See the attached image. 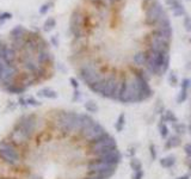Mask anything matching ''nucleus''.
Masks as SVG:
<instances>
[{"label":"nucleus","instance_id":"obj_1","mask_svg":"<svg viewBox=\"0 0 191 179\" xmlns=\"http://www.w3.org/2000/svg\"><path fill=\"white\" fill-rule=\"evenodd\" d=\"M24 155L22 151L17 148L10 140L4 139L0 141V161L8 168L16 171L23 165Z\"/></svg>","mask_w":191,"mask_h":179},{"label":"nucleus","instance_id":"obj_2","mask_svg":"<svg viewBox=\"0 0 191 179\" xmlns=\"http://www.w3.org/2000/svg\"><path fill=\"white\" fill-rule=\"evenodd\" d=\"M147 62H146V69L154 75H163L167 72L169 65H170V53H155L147 50Z\"/></svg>","mask_w":191,"mask_h":179},{"label":"nucleus","instance_id":"obj_3","mask_svg":"<svg viewBox=\"0 0 191 179\" xmlns=\"http://www.w3.org/2000/svg\"><path fill=\"white\" fill-rule=\"evenodd\" d=\"M86 148H87V151H86L87 157L90 155L91 158H98V157H100V155L110 152V151L117 149V144H116V141L114 138L109 133H106L100 139L89 143Z\"/></svg>","mask_w":191,"mask_h":179},{"label":"nucleus","instance_id":"obj_4","mask_svg":"<svg viewBox=\"0 0 191 179\" xmlns=\"http://www.w3.org/2000/svg\"><path fill=\"white\" fill-rule=\"evenodd\" d=\"M86 17L87 13L81 7L78 6L73 10L69 19V29L74 38L89 37L87 29H86Z\"/></svg>","mask_w":191,"mask_h":179},{"label":"nucleus","instance_id":"obj_5","mask_svg":"<svg viewBox=\"0 0 191 179\" xmlns=\"http://www.w3.org/2000/svg\"><path fill=\"white\" fill-rule=\"evenodd\" d=\"M38 117L35 114H28V115H23L22 117L17 119V122L15 123L13 127L20 129L22 131H24L29 138H34L38 131Z\"/></svg>","mask_w":191,"mask_h":179},{"label":"nucleus","instance_id":"obj_6","mask_svg":"<svg viewBox=\"0 0 191 179\" xmlns=\"http://www.w3.org/2000/svg\"><path fill=\"white\" fill-rule=\"evenodd\" d=\"M18 73L17 65H6L2 60H0V84L2 87L15 84L18 78Z\"/></svg>","mask_w":191,"mask_h":179},{"label":"nucleus","instance_id":"obj_7","mask_svg":"<svg viewBox=\"0 0 191 179\" xmlns=\"http://www.w3.org/2000/svg\"><path fill=\"white\" fill-rule=\"evenodd\" d=\"M166 12L164 11L163 5L158 1V0H152V2L147 6L146 8V13H145V23L148 26L154 28L158 22L160 20V18L165 15Z\"/></svg>","mask_w":191,"mask_h":179},{"label":"nucleus","instance_id":"obj_8","mask_svg":"<svg viewBox=\"0 0 191 179\" xmlns=\"http://www.w3.org/2000/svg\"><path fill=\"white\" fill-rule=\"evenodd\" d=\"M170 44H171V41L152 32L149 35V38H148V45H147V50H151V51H155V53H169L170 51Z\"/></svg>","mask_w":191,"mask_h":179},{"label":"nucleus","instance_id":"obj_9","mask_svg":"<svg viewBox=\"0 0 191 179\" xmlns=\"http://www.w3.org/2000/svg\"><path fill=\"white\" fill-rule=\"evenodd\" d=\"M7 140H10L17 148H19L20 151H24L29 147V142L31 138H29L24 131H22L20 129L13 127L12 130L8 133L7 135Z\"/></svg>","mask_w":191,"mask_h":179},{"label":"nucleus","instance_id":"obj_10","mask_svg":"<svg viewBox=\"0 0 191 179\" xmlns=\"http://www.w3.org/2000/svg\"><path fill=\"white\" fill-rule=\"evenodd\" d=\"M0 51H1V60L6 65H16L18 61V50L10 43L0 40Z\"/></svg>","mask_w":191,"mask_h":179},{"label":"nucleus","instance_id":"obj_11","mask_svg":"<svg viewBox=\"0 0 191 179\" xmlns=\"http://www.w3.org/2000/svg\"><path fill=\"white\" fill-rule=\"evenodd\" d=\"M153 32H155V34H158V35H160V36H163V37H165V38H167V40H172V26H171V22L169 19V17H167V15L165 13L160 20L158 22V24L154 26V29H153Z\"/></svg>","mask_w":191,"mask_h":179},{"label":"nucleus","instance_id":"obj_12","mask_svg":"<svg viewBox=\"0 0 191 179\" xmlns=\"http://www.w3.org/2000/svg\"><path fill=\"white\" fill-rule=\"evenodd\" d=\"M121 158H122V157H121V153H119V151H118V148H117V149L110 151V152L103 154V155H100V157H98V158H95V159L117 166V165L119 164V161H121Z\"/></svg>","mask_w":191,"mask_h":179},{"label":"nucleus","instance_id":"obj_13","mask_svg":"<svg viewBox=\"0 0 191 179\" xmlns=\"http://www.w3.org/2000/svg\"><path fill=\"white\" fill-rule=\"evenodd\" d=\"M35 56H36V60L38 61V63L41 66H43V67H49L53 63V55H52V53L48 49L38 51V53L35 54Z\"/></svg>","mask_w":191,"mask_h":179},{"label":"nucleus","instance_id":"obj_14","mask_svg":"<svg viewBox=\"0 0 191 179\" xmlns=\"http://www.w3.org/2000/svg\"><path fill=\"white\" fill-rule=\"evenodd\" d=\"M132 61H133V66H135L136 68H145L146 62H147V51L139 50L134 53V55L132 56Z\"/></svg>","mask_w":191,"mask_h":179},{"label":"nucleus","instance_id":"obj_15","mask_svg":"<svg viewBox=\"0 0 191 179\" xmlns=\"http://www.w3.org/2000/svg\"><path fill=\"white\" fill-rule=\"evenodd\" d=\"M4 90L7 92V93H11V94H22V93H24V91L26 90L23 85H20L19 82H15V84H12V85H10V86H6V87H4Z\"/></svg>","mask_w":191,"mask_h":179},{"label":"nucleus","instance_id":"obj_16","mask_svg":"<svg viewBox=\"0 0 191 179\" xmlns=\"http://www.w3.org/2000/svg\"><path fill=\"white\" fill-rule=\"evenodd\" d=\"M39 97L42 98H47V99H56L57 98V92L52 90L50 87H44L42 90H39L37 93Z\"/></svg>","mask_w":191,"mask_h":179},{"label":"nucleus","instance_id":"obj_17","mask_svg":"<svg viewBox=\"0 0 191 179\" xmlns=\"http://www.w3.org/2000/svg\"><path fill=\"white\" fill-rule=\"evenodd\" d=\"M180 143H182L180 136L173 135V136H170L169 139L165 141V148L166 149H172V148H176V147L180 146Z\"/></svg>","mask_w":191,"mask_h":179},{"label":"nucleus","instance_id":"obj_18","mask_svg":"<svg viewBox=\"0 0 191 179\" xmlns=\"http://www.w3.org/2000/svg\"><path fill=\"white\" fill-rule=\"evenodd\" d=\"M176 164V157L173 155H169V157H165L160 160V165L164 167V168H171L174 166Z\"/></svg>","mask_w":191,"mask_h":179},{"label":"nucleus","instance_id":"obj_19","mask_svg":"<svg viewBox=\"0 0 191 179\" xmlns=\"http://www.w3.org/2000/svg\"><path fill=\"white\" fill-rule=\"evenodd\" d=\"M178 119L177 117L174 116V114L170 111V110H167V111H164V114H163V116H161V122H164V123H174V122H177Z\"/></svg>","mask_w":191,"mask_h":179},{"label":"nucleus","instance_id":"obj_20","mask_svg":"<svg viewBox=\"0 0 191 179\" xmlns=\"http://www.w3.org/2000/svg\"><path fill=\"white\" fill-rule=\"evenodd\" d=\"M172 127H173V130L176 131V135H178V136H180V135H183V134H185V125L183 124V123H180V122H174V123H172Z\"/></svg>","mask_w":191,"mask_h":179},{"label":"nucleus","instance_id":"obj_21","mask_svg":"<svg viewBox=\"0 0 191 179\" xmlns=\"http://www.w3.org/2000/svg\"><path fill=\"white\" fill-rule=\"evenodd\" d=\"M55 25H56V20H55V18L49 17L48 19L44 22V24H43V30L47 31V32H49V31H52V30L55 28Z\"/></svg>","mask_w":191,"mask_h":179},{"label":"nucleus","instance_id":"obj_22","mask_svg":"<svg viewBox=\"0 0 191 179\" xmlns=\"http://www.w3.org/2000/svg\"><path fill=\"white\" fill-rule=\"evenodd\" d=\"M124 125H126V116L123 114H121L118 116V118L116 121V124H115V128L117 131H122L124 129Z\"/></svg>","mask_w":191,"mask_h":179},{"label":"nucleus","instance_id":"obj_23","mask_svg":"<svg viewBox=\"0 0 191 179\" xmlns=\"http://www.w3.org/2000/svg\"><path fill=\"white\" fill-rule=\"evenodd\" d=\"M158 129H159L160 136H161L163 139H166V138L169 136V128H167L166 123H164V122H160V123L158 124Z\"/></svg>","mask_w":191,"mask_h":179},{"label":"nucleus","instance_id":"obj_24","mask_svg":"<svg viewBox=\"0 0 191 179\" xmlns=\"http://www.w3.org/2000/svg\"><path fill=\"white\" fill-rule=\"evenodd\" d=\"M84 106H85V109H86V111H87V112L95 114V112L98 111V105L96 104L93 100H89V101H86Z\"/></svg>","mask_w":191,"mask_h":179},{"label":"nucleus","instance_id":"obj_25","mask_svg":"<svg viewBox=\"0 0 191 179\" xmlns=\"http://www.w3.org/2000/svg\"><path fill=\"white\" fill-rule=\"evenodd\" d=\"M171 10H172V13H173L174 17H182V16L185 15V10H184V7H183L182 4L177 5L176 7H173V8H171Z\"/></svg>","mask_w":191,"mask_h":179},{"label":"nucleus","instance_id":"obj_26","mask_svg":"<svg viewBox=\"0 0 191 179\" xmlns=\"http://www.w3.org/2000/svg\"><path fill=\"white\" fill-rule=\"evenodd\" d=\"M130 167L133 171H139V170H142V162L140 161L139 159H133L130 160Z\"/></svg>","mask_w":191,"mask_h":179},{"label":"nucleus","instance_id":"obj_27","mask_svg":"<svg viewBox=\"0 0 191 179\" xmlns=\"http://www.w3.org/2000/svg\"><path fill=\"white\" fill-rule=\"evenodd\" d=\"M186 97H188V88L182 87V88H180V92H179V96H178V98H177V101H178V103H183L184 100L186 99Z\"/></svg>","mask_w":191,"mask_h":179},{"label":"nucleus","instance_id":"obj_28","mask_svg":"<svg viewBox=\"0 0 191 179\" xmlns=\"http://www.w3.org/2000/svg\"><path fill=\"white\" fill-rule=\"evenodd\" d=\"M53 6V2H45L39 7V15H47L50 7Z\"/></svg>","mask_w":191,"mask_h":179},{"label":"nucleus","instance_id":"obj_29","mask_svg":"<svg viewBox=\"0 0 191 179\" xmlns=\"http://www.w3.org/2000/svg\"><path fill=\"white\" fill-rule=\"evenodd\" d=\"M183 25L188 32H191V17H185L184 22H183Z\"/></svg>","mask_w":191,"mask_h":179},{"label":"nucleus","instance_id":"obj_30","mask_svg":"<svg viewBox=\"0 0 191 179\" xmlns=\"http://www.w3.org/2000/svg\"><path fill=\"white\" fill-rule=\"evenodd\" d=\"M26 104L28 105H31V106H38L41 103L38 101V100H36L34 97H29L28 99H26Z\"/></svg>","mask_w":191,"mask_h":179},{"label":"nucleus","instance_id":"obj_31","mask_svg":"<svg viewBox=\"0 0 191 179\" xmlns=\"http://www.w3.org/2000/svg\"><path fill=\"white\" fill-rule=\"evenodd\" d=\"M133 179H142L143 178V171L139 170V171H133Z\"/></svg>","mask_w":191,"mask_h":179},{"label":"nucleus","instance_id":"obj_32","mask_svg":"<svg viewBox=\"0 0 191 179\" xmlns=\"http://www.w3.org/2000/svg\"><path fill=\"white\" fill-rule=\"evenodd\" d=\"M92 5H93V7L96 8H99V7H102V6H104V2H103V0H89Z\"/></svg>","mask_w":191,"mask_h":179},{"label":"nucleus","instance_id":"obj_33","mask_svg":"<svg viewBox=\"0 0 191 179\" xmlns=\"http://www.w3.org/2000/svg\"><path fill=\"white\" fill-rule=\"evenodd\" d=\"M180 4V1L179 0H166V5H169L170 6V8H173V7H176L177 5H179Z\"/></svg>","mask_w":191,"mask_h":179},{"label":"nucleus","instance_id":"obj_34","mask_svg":"<svg viewBox=\"0 0 191 179\" xmlns=\"http://www.w3.org/2000/svg\"><path fill=\"white\" fill-rule=\"evenodd\" d=\"M184 152H185V154H186L188 157H190L191 158V143L184 144Z\"/></svg>","mask_w":191,"mask_h":179},{"label":"nucleus","instance_id":"obj_35","mask_svg":"<svg viewBox=\"0 0 191 179\" xmlns=\"http://www.w3.org/2000/svg\"><path fill=\"white\" fill-rule=\"evenodd\" d=\"M69 82H71V85L74 87V90H78L79 88V82H78V80L75 78H69Z\"/></svg>","mask_w":191,"mask_h":179},{"label":"nucleus","instance_id":"obj_36","mask_svg":"<svg viewBox=\"0 0 191 179\" xmlns=\"http://www.w3.org/2000/svg\"><path fill=\"white\" fill-rule=\"evenodd\" d=\"M169 81H170V84H171L172 86H173V85H176V84H177V77H176L174 74H170V77H169Z\"/></svg>","mask_w":191,"mask_h":179},{"label":"nucleus","instance_id":"obj_37","mask_svg":"<svg viewBox=\"0 0 191 179\" xmlns=\"http://www.w3.org/2000/svg\"><path fill=\"white\" fill-rule=\"evenodd\" d=\"M1 17L5 20L11 19V18H12V13H10V12H2V13H1Z\"/></svg>","mask_w":191,"mask_h":179},{"label":"nucleus","instance_id":"obj_38","mask_svg":"<svg viewBox=\"0 0 191 179\" xmlns=\"http://www.w3.org/2000/svg\"><path fill=\"white\" fill-rule=\"evenodd\" d=\"M117 0H103V2H104V6H111V5H114L115 2H116Z\"/></svg>","mask_w":191,"mask_h":179},{"label":"nucleus","instance_id":"obj_39","mask_svg":"<svg viewBox=\"0 0 191 179\" xmlns=\"http://www.w3.org/2000/svg\"><path fill=\"white\" fill-rule=\"evenodd\" d=\"M149 149H151V157H152V159H155V158H156V152H155V149H154V146H153V144L149 146Z\"/></svg>","mask_w":191,"mask_h":179},{"label":"nucleus","instance_id":"obj_40","mask_svg":"<svg viewBox=\"0 0 191 179\" xmlns=\"http://www.w3.org/2000/svg\"><path fill=\"white\" fill-rule=\"evenodd\" d=\"M80 98H81V94H80L79 90H74V97H73V100L75 101V100H79Z\"/></svg>","mask_w":191,"mask_h":179},{"label":"nucleus","instance_id":"obj_41","mask_svg":"<svg viewBox=\"0 0 191 179\" xmlns=\"http://www.w3.org/2000/svg\"><path fill=\"white\" fill-rule=\"evenodd\" d=\"M18 103L20 104V105H22V106H25V105H28V104H26V99H24V98H19Z\"/></svg>","mask_w":191,"mask_h":179},{"label":"nucleus","instance_id":"obj_42","mask_svg":"<svg viewBox=\"0 0 191 179\" xmlns=\"http://www.w3.org/2000/svg\"><path fill=\"white\" fill-rule=\"evenodd\" d=\"M52 42H53V44H54L55 47L59 45V40H57L56 36H53V37H52Z\"/></svg>","mask_w":191,"mask_h":179},{"label":"nucleus","instance_id":"obj_43","mask_svg":"<svg viewBox=\"0 0 191 179\" xmlns=\"http://www.w3.org/2000/svg\"><path fill=\"white\" fill-rule=\"evenodd\" d=\"M4 23H5V19H4L2 17H1V13H0V26H1V25H2Z\"/></svg>","mask_w":191,"mask_h":179},{"label":"nucleus","instance_id":"obj_44","mask_svg":"<svg viewBox=\"0 0 191 179\" xmlns=\"http://www.w3.org/2000/svg\"><path fill=\"white\" fill-rule=\"evenodd\" d=\"M177 179H189V174H185V176H182V177H179V178Z\"/></svg>","mask_w":191,"mask_h":179},{"label":"nucleus","instance_id":"obj_45","mask_svg":"<svg viewBox=\"0 0 191 179\" xmlns=\"http://www.w3.org/2000/svg\"><path fill=\"white\" fill-rule=\"evenodd\" d=\"M82 179H96V178H93V177H91V176H85V177H84Z\"/></svg>","mask_w":191,"mask_h":179},{"label":"nucleus","instance_id":"obj_46","mask_svg":"<svg viewBox=\"0 0 191 179\" xmlns=\"http://www.w3.org/2000/svg\"><path fill=\"white\" fill-rule=\"evenodd\" d=\"M0 179H11V178H7V177H0Z\"/></svg>","mask_w":191,"mask_h":179},{"label":"nucleus","instance_id":"obj_47","mask_svg":"<svg viewBox=\"0 0 191 179\" xmlns=\"http://www.w3.org/2000/svg\"><path fill=\"white\" fill-rule=\"evenodd\" d=\"M190 133H191V125H190Z\"/></svg>","mask_w":191,"mask_h":179}]
</instances>
